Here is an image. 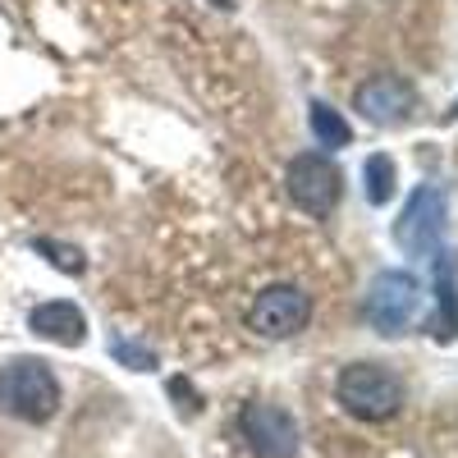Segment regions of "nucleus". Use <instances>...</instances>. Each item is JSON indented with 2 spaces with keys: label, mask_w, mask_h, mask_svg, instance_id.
<instances>
[{
  "label": "nucleus",
  "mask_w": 458,
  "mask_h": 458,
  "mask_svg": "<svg viewBox=\"0 0 458 458\" xmlns=\"http://www.w3.org/2000/svg\"><path fill=\"white\" fill-rule=\"evenodd\" d=\"M28 330L37 339H51V344H64V349H73V344L88 339V317L79 302L69 298H51V302H37V308L28 312Z\"/></svg>",
  "instance_id": "1a4fd4ad"
},
{
  "label": "nucleus",
  "mask_w": 458,
  "mask_h": 458,
  "mask_svg": "<svg viewBox=\"0 0 458 458\" xmlns=\"http://www.w3.org/2000/svg\"><path fill=\"white\" fill-rule=\"evenodd\" d=\"M0 412L42 427L60 412V380L47 358H10L0 367Z\"/></svg>",
  "instance_id": "f257e3e1"
},
{
  "label": "nucleus",
  "mask_w": 458,
  "mask_h": 458,
  "mask_svg": "<svg viewBox=\"0 0 458 458\" xmlns=\"http://www.w3.org/2000/svg\"><path fill=\"white\" fill-rule=\"evenodd\" d=\"M308 120H312V138H317L321 147H330V151H339V147H349V142H353L349 120H344L335 106H326V101H312Z\"/></svg>",
  "instance_id": "9b49d317"
},
{
  "label": "nucleus",
  "mask_w": 458,
  "mask_h": 458,
  "mask_svg": "<svg viewBox=\"0 0 458 458\" xmlns=\"http://www.w3.org/2000/svg\"><path fill=\"white\" fill-rule=\"evenodd\" d=\"M445 211H449V198H445V188L440 183H422V188H412V198L394 225V239L399 248L417 252V257H427L440 234H445Z\"/></svg>",
  "instance_id": "423d86ee"
},
{
  "label": "nucleus",
  "mask_w": 458,
  "mask_h": 458,
  "mask_svg": "<svg viewBox=\"0 0 458 458\" xmlns=\"http://www.w3.org/2000/svg\"><path fill=\"white\" fill-rule=\"evenodd\" d=\"M431 335L436 339H454L458 335V289H454V261L440 252L436 261V317H431Z\"/></svg>",
  "instance_id": "9d476101"
},
{
  "label": "nucleus",
  "mask_w": 458,
  "mask_h": 458,
  "mask_svg": "<svg viewBox=\"0 0 458 458\" xmlns=\"http://www.w3.org/2000/svg\"><path fill=\"white\" fill-rule=\"evenodd\" d=\"M110 353L120 358V367H129V371H151L157 367V353H151L147 344L129 339V335H110Z\"/></svg>",
  "instance_id": "ddd939ff"
},
{
  "label": "nucleus",
  "mask_w": 458,
  "mask_h": 458,
  "mask_svg": "<svg viewBox=\"0 0 458 458\" xmlns=\"http://www.w3.org/2000/svg\"><path fill=\"white\" fill-rule=\"evenodd\" d=\"M362 312L371 321V330L380 335H403L417 312H422V280L412 271H380L371 284H367V298H362Z\"/></svg>",
  "instance_id": "7ed1b4c3"
},
{
  "label": "nucleus",
  "mask_w": 458,
  "mask_h": 458,
  "mask_svg": "<svg viewBox=\"0 0 458 458\" xmlns=\"http://www.w3.org/2000/svg\"><path fill=\"white\" fill-rule=\"evenodd\" d=\"M239 436H243L248 454H257V458H298V449H302V431L293 422V412L280 403H266V399L243 403Z\"/></svg>",
  "instance_id": "39448f33"
},
{
  "label": "nucleus",
  "mask_w": 458,
  "mask_h": 458,
  "mask_svg": "<svg viewBox=\"0 0 458 458\" xmlns=\"http://www.w3.org/2000/svg\"><path fill=\"white\" fill-rule=\"evenodd\" d=\"M353 106H358V114H362L367 124L394 129V124H403L408 114H412L417 92H412L403 79H394V73H376V79H367V83L353 92Z\"/></svg>",
  "instance_id": "6e6552de"
},
{
  "label": "nucleus",
  "mask_w": 458,
  "mask_h": 458,
  "mask_svg": "<svg viewBox=\"0 0 458 458\" xmlns=\"http://www.w3.org/2000/svg\"><path fill=\"white\" fill-rule=\"evenodd\" d=\"M32 248H37V252H51V266H60V271L83 276V252H79V248H64V243H55V239H32Z\"/></svg>",
  "instance_id": "4468645a"
},
{
  "label": "nucleus",
  "mask_w": 458,
  "mask_h": 458,
  "mask_svg": "<svg viewBox=\"0 0 458 458\" xmlns=\"http://www.w3.org/2000/svg\"><path fill=\"white\" fill-rule=\"evenodd\" d=\"M335 399L358 422H390L403 412L408 390L386 362H349L335 376Z\"/></svg>",
  "instance_id": "f03ea898"
},
{
  "label": "nucleus",
  "mask_w": 458,
  "mask_h": 458,
  "mask_svg": "<svg viewBox=\"0 0 458 458\" xmlns=\"http://www.w3.org/2000/svg\"><path fill=\"white\" fill-rule=\"evenodd\" d=\"M394 161L386 157V151H376V157H367V165H362V193H367V202L371 207H386L390 198H394Z\"/></svg>",
  "instance_id": "f8f14e48"
},
{
  "label": "nucleus",
  "mask_w": 458,
  "mask_h": 458,
  "mask_svg": "<svg viewBox=\"0 0 458 458\" xmlns=\"http://www.w3.org/2000/svg\"><path fill=\"white\" fill-rule=\"evenodd\" d=\"M248 321L266 339H289V335H298L302 326L312 321V298L302 293L298 284H266L257 293V302H252Z\"/></svg>",
  "instance_id": "0eeeda50"
},
{
  "label": "nucleus",
  "mask_w": 458,
  "mask_h": 458,
  "mask_svg": "<svg viewBox=\"0 0 458 458\" xmlns=\"http://www.w3.org/2000/svg\"><path fill=\"white\" fill-rule=\"evenodd\" d=\"M284 193L298 211L330 216L344 198V174L330 157H321V151H302V157H293L289 170H284Z\"/></svg>",
  "instance_id": "20e7f679"
}]
</instances>
